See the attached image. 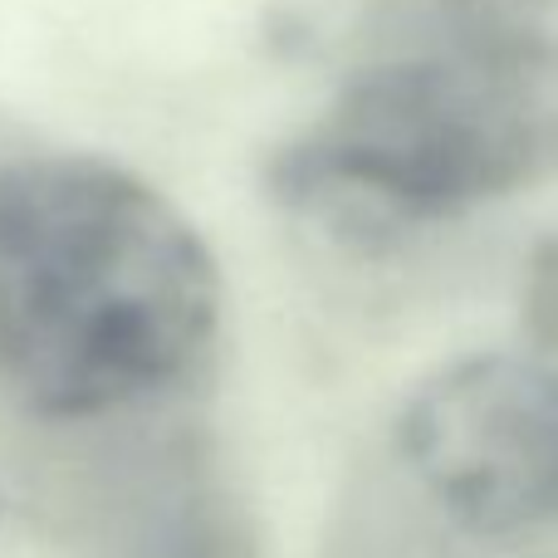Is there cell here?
Instances as JSON below:
<instances>
[{"instance_id":"1","label":"cell","mask_w":558,"mask_h":558,"mask_svg":"<svg viewBox=\"0 0 558 558\" xmlns=\"http://www.w3.org/2000/svg\"><path fill=\"white\" fill-rule=\"evenodd\" d=\"M221 333V275L196 226L104 157L0 167V387L45 426L182 397Z\"/></svg>"},{"instance_id":"2","label":"cell","mask_w":558,"mask_h":558,"mask_svg":"<svg viewBox=\"0 0 558 558\" xmlns=\"http://www.w3.org/2000/svg\"><path fill=\"white\" fill-rule=\"evenodd\" d=\"M558 177V35L373 49L275 153L279 206L387 245Z\"/></svg>"},{"instance_id":"3","label":"cell","mask_w":558,"mask_h":558,"mask_svg":"<svg viewBox=\"0 0 558 558\" xmlns=\"http://www.w3.org/2000/svg\"><path fill=\"white\" fill-rule=\"evenodd\" d=\"M397 485L426 524L475 549L558 534V367L471 353L426 373L392 416Z\"/></svg>"},{"instance_id":"4","label":"cell","mask_w":558,"mask_h":558,"mask_svg":"<svg viewBox=\"0 0 558 558\" xmlns=\"http://www.w3.org/2000/svg\"><path fill=\"white\" fill-rule=\"evenodd\" d=\"M84 558H260V534L211 436L167 426L128 436L84 485Z\"/></svg>"},{"instance_id":"5","label":"cell","mask_w":558,"mask_h":558,"mask_svg":"<svg viewBox=\"0 0 558 558\" xmlns=\"http://www.w3.org/2000/svg\"><path fill=\"white\" fill-rule=\"evenodd\" d=\"M554 0H367L377 49L392 45H451L539 29Z\"/></svg>"},{"instance_id":"6","label":"cell","mask_w":558,"mask_h":558,"mask_svg":"<svg viewBox=\"0 0 558 558\" xmlns=\"http://www.w3.org/2000/svg\"><path fill=\"white\" fill-rule=\"evenodd\" d=\"M520 324L539 353L558 357V235L530 251L520 279Z\"/></svg>"}]
</instances>
